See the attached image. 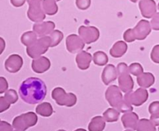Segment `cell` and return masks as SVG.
<instances>
[{
	"instance_id": "cell-40",
	"label": "cell",
	"mask_w": 159,
	"mask_h": 131,
	"mask_svg": "<svg viewBox=\"0 0 159 131\" xmlns=\"http://www.w3.org/2000/svg\"><path fill=\"white\" fill-rule=\"evenodd\" d=\"M0 40H1L2 42V49L1 51H0V54H2V53L3 52V50H4V47H5V41L2 38H0Z\"/></svg>"
},
{
	"instance_id": "cell-31",
	"label": "cell",
	"mask_w": 159,
	"mask_h": 131,
	"mask_svg": "<svg viewBox=\"0 0 159 131\" xmlns=\"http://www.w3.org/2000/svg\"><path fill=\"white\" fill-rule=\"evenodd\" d=\"M76 6L81 10H85L89 9L91 5V0H76Z\"/></svg>"
},
{
	"instance_id": "cell-47",
	"label": "cell",
	"mask_w": 159,
	"mask_h": 131,
	"mask_svg": "<svg viewBox=\"0 0 159 131\" xmlns=\"http://www.w3.org/2000/svg\"><path fill=\"white\" fill-rule=\"evenodd\" d=\"M15 131H22V130H15Z\"/></svg>"
},
{
	"instance_id": "cell-3",
	"label": "cell",
	"mask_w": 159,
	"mask_h": 131,
	"mask_svg": "<svg viewBox=\"0 0 159 131\" xmlns=\"http://www.w3.org/2000/svg\"><path fill=\"white\" fill-rule=\"evenodd\" d=\"M151 23L142 20L136 25L134 29H128L124 32V39L126 42H134V40H143L152 32Z\"/></svg>"
},
{
	"instance_id": "cell-45",
	"label": "cell",
	"mask_w": 159,
	"mask_h": 131,
	"mask_svg": "<svg viewBox=\"0 0 159 131\" xmlns=\"http://www.w3.org/2000/svg\"><path fill=\"white\" fill-rule=\"evenodd\" d=\"M56 1H57V2H58V1H61V0H56Z\"/></svg>"
},
{
	"instance_id": "cell-5",
	"label": "cell",
	"mask_w": 159,
	"mask_h": 131,
	"mask_svg": "<svg viewBox=\"0 0 159 131\" xmlns=\"http://www.w3.org/2000/svg\"><path fill=\"white\" fill-rule=\"evenodd\" d=\"M51 39L50 36H44L37 39V41L26 47V53L31 58H37L45 54L51 47Z\"/></svg>"
},
{
	"instance_id": "cell-39",
	"label": "cell",
	"mask_w": 159,
	"mask_h": 131,
	"mask_svg": "<svg viewBox=\"0 0 159 131\" xmlns=\"http://www.w3.org/2000/svg\"><path fill=\"white\" fill-rule=\"evenodd\" d=\"M151 120L153 122L155 126H159V113H155V114L151 115Z\"/></svg>"
},
{
	"instance_id": "cell-4",
	"label": "cell",
	"mask_w": 159,
	"mask_h": 131,
	"mask_svg": "<svg viewBox=\"0 0 159 131\" xmlns=\"http://www.w3.org/2000/svg\"><path fill=\"white\" fill-rule=\"evenodd\" d=\"M118 74L119 88L124 93H128L134 88V80L129 72V67L124 62H121L116 67Z\"/></svg>"
},
{
	"instance_id": "cell-20",
	"label": "cell",
	"mask_w": 159,
	"mask_h": 131,
	"mask_svg": "<svg viewBox=\"0 0 159 131\" xmlns=\"http://www.w3.org/2000/svg\"><path fill=\"white\" fill-rule=\"evenodd\" d=\"M155 76L150 72H144L137 78V82L141 88H148L155 83Z\"/></svg>"
},
{
	"instance_id": "cell-13",
	"label": "cell",
	"mask_w": 159,
	"mask_h": 131,
	"mask_svg": "<svg viewBox=\"0 0 159 131\" xmlns=\"http://www.w3.org/2000/svg\"><path fill=\"white\" fill-rule=\"evenodd\" d=\"M55 28V24L52 21L40 22L36 23L33 26V30L37 34L39 37H44V36L50 35Z\"/></svg>"
},
{
	"instance_id": "cell-27",
	"label": "cell",
	"mask_w": 159,
	"mask_h": 131,
	"mask_svg": "<svg viewBox=\"0 0 159 131\" xmlns=\"http://www.w3.org/2000/svg\"><path fill=\"white\" fill-rule=\"evenodd\" d=\"M108 56L103 51H96L93 54V62L98 66H104L108 63Z\"/></svg>"
},
{
	"instance_id": "cell-16",
	"label": "cell",
	"mask_w": 159,
	"mask_h": 131,
	"mask_svg": "<svg viewBox=\"0 0 159 131\" xmlns=\"http://www.w3.org/2000/svg\"><path fill=\"white\" fill-rule=\"evenodd\" d=\"M121 121L124 128L130 129L131 130H137V127L139 123V117L137 113L128 112L123 115L121 117Z\"/></svg>"
},
{
	"instance_id": "cell-12",
	"label": "cell",
	"mask_w": 159,
	"mask_h": 131,
	"mask_svg": "<svg viewBox=\"0 0 159 131\" xmlns=\"http://www.w3.org/2000/svg\"><path fill=\"white\" fill-rule=\"evenodd\" d=\"M23 58L19 54H12L5 61V68L9 72L16 73L23 66Z\"/></svg>"
},
{
	"instance_id": "cell-8",
	"label": "cell",
	"mask_w": 159,
	"mask_h": 131,
	"mask_svg": "<svg viewBox=\"0 0 159 131\" xmlns=\"http://www.w3.org/2000/svg\"><path fill=\"white\" fill-rule=\"evenodd\" d=\"M43 0H27L29 9L27 11V16L31 21L35 23L43 22L45 19V12L42 7Z\"/></svg>"
},
{
	"instance_id": "cell-43",
	"label": "cell",
	"mask_w": 159,
	"mask_h": 131,
	"mask_svg": "<svg viewBox=\"0 0 159 131\" xmlns=\"http://www.w3.org/2000/svg\"><path fill=\"white\" fill-rule=\"evenodd\" d=\"M57 131H66V130H57Z\"/></svg>"
},
{
	"instance_id": "cell-46",
	"label": "cell",
	"mask_w": 159,
	"mask_h": 131,
	"mask_svg": "<svg viewBox=\"0 0 159 131\" xmlns=\"http://www.w3.org/2000/svg\"><path fill=\"white\" fill-rule=\"evenodd\" d=\"M124 131H132V130H124Z\"/></svg>"
},
{
	"instance_id": "cell-42",
	"label": "cell",
	"mask_w": 159,
	"mask_h": 131,
	"mask_svg": "<svg viewBox=\"0 0 159 131\" xmlns=\"http://www.w3.org/2000/svg\"><path fill=\"white\" fill-rule=\"evenodd\" d=\"M130 1H131L132 2H138V0H130Z\"/></svg>"
},
{
	"instance_id": "cell-15",
	"label": "cell",
	"mask_w": 159,
	"mask_h": 131,
	"mask_svg": "<svg viewBox=\"0 0 159 131\" xmlns=\"http://www.w3.org/2000/svg\"><path fill=\"white\" fill-rule=\"evenodd\" d=\"M51 68V61L48 57L40 56V57L35 58L32 61V69L37 74H42L46 72Z\"/></svg>"
},
{
	"instance_id": "cell-33",
	"label": "cell",
	"mask_w": 159,
	"mask_h": 131,
	"mask_svg": "<svg viewBox=\"0 0 159 131\" xmlns=\"http://www.w3.org/2000/svg\"><path fill=\"white\" fill-rule=\"evenodd\" d=\"M10 105L11 104L9 103V101L4 96L0 97V113H3L4 111L7 110L10 107Z\"/></svg>"
},
{
	"instance_id": "cell-21",
	"label": "cell",
	"mask_w": 159,
	"mask_h": 131,
	"mask_svg": "<svg viewBox=\"0 0 159 131\" xmlns=\"http://www.w3.org/2000/svg\"><path fill=\"white\" fill-rule=\"evenodd\" d=\"M106 127V121L103 117L100 116H95L92 119L89 124V131H102Z\"/></svg>"
},
{
	"instance_id": "cell-22",
	"label": "cell",
	"mask_w": 159,
	"mask_h": 131,
	"mask_svg": "<svg viewBox=\"0 0 159 131\" xmlns=\"http://www.w3.org/2000/svg\"><path fill=\"white\" fill-rule=\"evenodd\" d=\"M56 0H43L42 7L45 13L49 16H54L58 11V6L56 3Z\"/></svg>"
},
{
	"instance_id": "cell-28",
	"label": "cell",
	"mask_w": 159,
	"mask_h": 131,
	"mask_svg": "<svg viewBox=\"0 0 159 131\" xmlns=\"http://www.w3.org/2000/svg\"><path fill=\"white\" fill-rule=\"evenodd\" d=\"M49 36L51 39V47H54L57 46L61 43V41L64 37L63 33L61 31L58 30V29L54 30Z\"/></svg>"
},
{
	"instance_id": "cell-24",
	"label": "cell",
	"mask_w": 159,
	"mask_h": 131,
	"mask_svg": "<svg viewBox=\"0 0 159 131\" xmlns=\"http://www.w3.org/2000/svg\"><path fill=\"white\" fill-rule=\"evenodd\" d=\"M37 40V35L34 31H27L21 37V42L23 45L29 47Z\"/></svg>"
},
{
	"instance_id": "cell-10",
	"label": "cell",
	"mask_w": 159,
	"mask_h": 131,
	"mask_svg": "<svg viewBox=\"0 0 159 131\" xmlns=\"http://www.w3.org/2000/svg\"><path fill=\"white\" fill-rule=\"evenodd\" d=\"M79 34L87 44L97 41L100 36L99 30L96 26H80L79 28Z\"/></svg>"
},
{
	"instance_id": "cell-23",
	"label": "cell",
	"mask_w": 159,
	"mask_h": 131,
	"mask_svg": "<svg viewBox=\"0 0 159 131\" xmlns=\"http://www.w3.org/2000/svg\"><path fill=\"white\" fill-rule=\"evenodd\" d=\"M53 112L54 111H53L52 106L49 102H43L37 106L36 108V113L43 117H49L52 115Z\"/></svg>"
},
{
	"instance_id": "cell-25",
	"label": "cell",
	"mask_w": 159,
	"mask_h": 131,
	"mask_svg": "<svg viewBox=\"0 0 159 131\" xmlns=\"http://www.w3.org/2000/svg\"><path fill=\"white\" fill-rule=\"evenodd\" d=\"M137 131H156V127L151 120L141 119L138 123Z\"/></svg>"
},
{
	"instance_id": "cell-37",
	"label": "cell",
	"mask_w": 159,
	"mask_h": 131,
	"mask_svg": "<svg viewBox=\"0 0 159 131\" xmlns=\"http://www.w3.org/2000/svg\"><path fill=\"white\" fill-rule=\"evenodd\" d=\"M12 126L9 123L2 120L0 122V131H13Z\"/></svg>"
},
{
	"instance_id": "cell-9",
	"label": "cell",
	"mask_w": 159,
	"mask_h": 131,
	"mask_svg": "<svg viewBox=\"0 0 159 131\" xmlns=\"http://www.w3.org/2000/svg\"><path fill=\"white\" fill-rule=\"evenodd\" d=\"M124 99L130 105L140 106L143 105L148 99V92L144 88L137 89L134 92H128L124 96Z\"/></svg>"
},
{
	"instance_id": "cell-34",
	"label": "cell",
	"mask_w": 159,
	"mask_h": 131,
	"mask_svg": "<svg viewBox=\"0 0 159 131\" xmlns=\"http://www.w3.org/2000/svg\"><path fill=\"white\" fill-rule=\"evenodd\" d=\"M151 26L154 30H159V12H156L151 20Z\"/></svg>"
},
{
	"instance_id": "cell-7",
	"label": "cell",
	"mask_w": 159,
	"mask_h": 131,
	"mask_svg": "<svg viewBox=\"0 0 159 131\" xmlns=\"http://www.w3.org/2000/svg\"><path fill=\"white\" fill-rule=\"evenodd\" d=\"M51 96L56 103L61 106H65L67 107H71L77 102V97L75 95L71 93H66L65 89L61 87L54 88L51 93Z\"/></svg>"
},
{
	"instance_id": "cell-19",
	"label": "cell",
	"mask_w": 159,
	"mask_h": 131,
	"mask_svg": "<svg viewBox=\"0 0 159 131\" xmlns=\"http://www.w3.org/2000/svg\"><path fill=\"white\" fill-rule=\"evenodd\" d=\"M127 51V44L124 41L120 40L116 42L110 51V55L115 58H119L124 56Z\"/></svg>"
},
{
	"instance_id": "cell-48",
	"label": "cell",
	"mask_w": 159,
	"mask_h": 131,
	"mask_svg": "<svg viewBox=\"0 0 159 131\" xmlns=\"http://www.w3.org/2000/svg\"><path fill=\"white\" fill-rule=\"evenodd\" d=\"M158 131H159V128H158Z\"/></svg>"
},
{
	"instance_id": "cell-36",
	"label": "cell",
	"mask_w": 159,
	"mask_h": 131,
	"mask_svg": "<svg viewBox=\"0 0 159 131\" xmlns=\"http://www.w3.org/2000/svg\"><path fill=\"white\" fill-rule=\"evenodd\" d=\"M8 82L6 81V79L4 77L0 78V93L2 94V93H6L8 89Z\"/></svg>"
},
{
	"instance_id": "cell-1",
	"label": "cell",
	"mask_w": 159,
	"mask_h": 131,
	"mask_svg": "<svg viewBox=\"0 0 159 131\" xmlns=\"http://www.w3.org/2000/svg\"><path fill=\"white\" fill-rule=\"evenodd\" d=\"M19 94L24 102L37 104L45 99L47 87L43 81L38 78H29L23 81L19 88Z\"/></svg>"
},
{
	"instance_id": "cell-17",
	"label": "cell",
	"mask_w": 159,
	"mask_h": 131,
	"mask_svg": "<svg viewBox=\"0 0 159 131\" xmlns=\"http://www.w3.org/2000/svg\"><path fill=\"white\" fill-rule=\"evenodd\" d=\"M117 70L113 65H108L105 67L102 73V82L106 85H109L112 82H114L117 78Z\"/></svg>"
},
{
	"instance_id": "cell-29",
	"label": "cell",
	"mask_w": 159,
	"mask_h": 131,
	"mask_svg": "<svg viewBox=\"0 0 159 131\" xmlns=\"http://www.w3.org/2000/svg\"><path fill=\"white\" fill-rule=\"evenodd\" d=\"M129 72L134 76H139L144 73V68L139 63H133L129 66Z\"/></svg>"
},
{
	"instance_id": "cell-2",
	"label": "cell",
	"mask_w": 159,
	"mask_h": 131,
	"mask_svg": "<svg viewBox=\"0 0 159 131\" xmlns=\"http://www.w3.org/2000/svg\"><path fill=\"white\" fill-rule=\"evenodd\" d=\"M106 99L112 107L120 113H128L133 111V107L127 102L120 92V88L116 85H111L107 88L105 93Z\"/></svg>"
},
{
	"instance_id": "cell-11",
	"label": "cell",
	"mask_w": 159,
	"mask_h": 131,
	"mask_svg": "<svg viewBox=\"0 0 159 131\" xmlns=\"http://www.w3.org/2000/svg\"><path fill=\"white\" fill-rule=\"evenodd\" d=\"M85 47V42L76 34H71L66 38V48L71 54L80 52Z\"/></svg>"
},
{
	"instance_id": "cell-44",
	"label": "cell",
	"mask_w": 159,
	"mask_h": 131,
	"mask_svg": "<svg viewBox=\"0 0 159 131\" xmlns=\"http://www.w3.org/2000/svg\"><path fill=\"white\" fill-rule=\"evenodd\" d=\"M158 10H159V3H158Z\"/></svg>"
},
{
	"instance_id": "cell-26",
	"label": "cell",
	"mask_w": 159,
	"mask_h": 131,
	"mask_svg": "<svg viewBox=\"0 0 159 131\" xmlns=\"http://www.w3.org/2000/svg\"><path fill=\"white\" fill-rule=\"evenodd\" d=\"M120 113V112L118 111L117 110L110 108L108 109V110H106L103 113V118L104 120H105L106 122H116V121L118 120V119H119Z\"/></svg>"
},
{
	"instance_id": "cell-41",
	"label": "cell",
	"mask_w": 159,
	"mask_h": 131,
	"mask_svg": "<svg viewBox=\"0 0 159 131\" xmlns=\"http://www.w3.org/2000/svg\"><path fill=\"white\" fill-rule=\"evenodd\" d=\"M75 131H87L85 130V129H82V128H79V129H77V130H75Z\"/></svg>"
},
{
	"instance_id": "cell-6",
	"label": "cell",
	"mask_w": 159,
	"mask_h": 131,
	"mask_svg": "<svg viewBox=\"0 0 159 131\" xmlns=\"http://www.w3.org/2000/svg\"><path fill=\"white\" fill-rule=\"evenodd\" d=\"M37 121H38V117L37 114L33 112H28L14 118L12 121V127L16 130L25 131L29 127L35 126Z\"/></svg>"
},
{
	"instance_id": "cell-14",
	"label": "cell",
	"mask_w": 159,
	"mask_h": 131,
	"mask_svg": "<svg viewBox=\"0 0 159 131\" xmlns=\"http://www.w3.org/2000/svg\"><path fill=\"white\" fill-rule=\"evenodd\" d=\"M139 8L141 15L144 18H152L156 13L157 6L154 0H141L139 2Z\"/></svg>"
},
{
	"instance_id": "cell-32",
	"label": "cell",
	"mask_w": 159,
	"mask_h": 131,
	"mask_svg": "<svg viewBox=\"0 0 159 131\" xmlns=\"http://www.w3.org/2000/svg\"><path fill=\"white\" fill-rule=\"evenodd\" d=\"M151 58L152 61L156 64H159V44L155 45L151 53Z\"/></svg>"
},
{
	"instance_id": "cell-30",
	"label": "cell",
	"mask_w": 159,
	"mask_h": 131,
	"mask_svg": "<svg viewBox=\"0 0 159 131\" xmlns=\"http://www.w3.org/2000/svg\"><path fill=\"white\" fill-rule=\"evenodd\" d=\"M4 97L7 99L10 104H14L18 100V95L16 90L9 89L5 93Z\"/></svg>"
},
{
	"instance_id": "cell-18",
	"label": "cell",
	"mask_w": 159,
	"mask_h": 131,
	"mask_svg": "<svg viewBox=\"0 0 159 131\" xmlns=\"http://www.w3.org/2000/svg\"><path fill=\"white\" fill-rule=\"evenodd\" d=\"M92 59H93V57L89 53L82 51L77 54L75 61L79 69L87 70L89 68Z\"/></svg>"
},
{
	"instance_id": "cell-38",
	"label": "cell",
	"mask_w": 159,
	"mask_h": 131,
	"mask_svg": "<svg viewBox=\"0 0 159 131\" xmlns=\"http://www.w3.org/2000/svg\"><path fill=\"white\" fill-rule=\"evenodd\" d=\"M26 0H10L11 4L15 7H21L25 4Z\"/></svg>"
},
{
	"instance_id": "cell-35",
	"label": "cell",
	"mask_w": 159,
	"mask_h": 131,
	"mask_svg": "<svg viewBox=\"0 0 159 131\" xmlns=\"http://www.w3.org/2000/svg\"><path fill=\"white\" fill-rule=\"evenodd\" d=\"M149 113L151 115L155 114V113H159V102L158 101H155V102H152L149 106L148 108Z\"/></svg>"
}]
</instances>
